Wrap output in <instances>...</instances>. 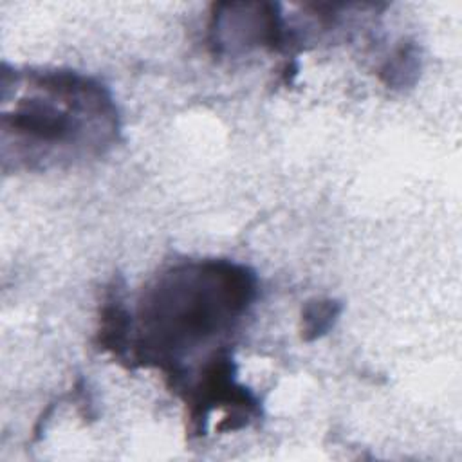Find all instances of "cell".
Instances as JSON below:
<instances>
[{
    "instance_id": "cell-1",
    "label": "cell",
    "mask_w": 462,
    "mask_h": 462,
    "mask_svg": "<svg viewBox=\"0 0 462 462\" xmlns=\"http://www.w3.org/2000/svg\"><path fill=\"white\" fill-rule=\"evenodd\" d=\"M258 296V276L226 258L186 260L161 271L144 289L134 318L128 368H157L177 393L186 361L227 336Z\"/></svg>"
},
{
    "instance_id": "cell-2",
    "label": "cell",
    "mask_w": 462,
    "mask_h": 462,
    "mask_svg": "<svg viewBox=\"0 0 462 462\" xmlns=\"http://www.w3.org/2000/svg\"><path fill=\"white\" fill-rule=\"evenodd\" d=\"M4 170L60 168L106 153L119 139L110 90L72 69L2 65Z\"/></svg>"
},
{
    "instance_id": "cell-3",
    "label": "cell",
    "mask_w": 462,
    "mask_h": 462,
    "mask_svg": "<svg viewBox=\"0 0 462 462\" xmlns=\"http://www.w3.org/2000/svg\"><path fill=\"white\" fill-rule=\"evenodd\" d=\"M177 395L186 406V435L199 439L206 435L209 417L215 410L226 411L217 431H238L262 417V404L256 395L236 381V363L229 345L217 346L188 375Z\"/></svg>"
},
{
    "instance_id": "cell-4",
    "label": "cell",
    "mask_w": 462,
    "mask_h": 462,
    "mask_svg": "<svg viewBox=\"0 0 462 462\" xmlns=\"http://www.w3.org/2000/svg\"><path fill=\"white\" fill-rule=\"evenodd\" d=\"M300 42V34L287 27L280 4L222 2L211 5L208 45L215 56L242 54L256 47L291 52Z\"/></svg>"
},
{
    "instance_id": "cell-5",
    "label": "cell",
    "mask_w": 462,
    "mask_h": 462,
    "mask_svg": "<svg viewBox=\"0 0 462 462\" xmlns=\"http://www.w3.org/2000/svg\"><path fill=\"white\" fill-rule=\"evenodd\" d=\"M132 339L134 316L125 301V282L121 276H114L103 292L94 343L101 352L110 354L119 365L128 368Z\"/></svg>"
},
{
    "instance_id": "cell-6",
    "label": "cell",
    "mask_w": 462,
    "mask_h": 462,
    "mask_svg": "<svg viewBox=\"0 0 462 462\" xmlns=\"http://www.w3.org/2000/svg\"><path fill=\"white\" fill-rule=\"evenodd\" d=\"M420 72V51L413 40H402L379 69V79L395 90L415 85Z\"/></svg>"
},
{
    "instance_id": "cell-7",
    "label": "cell",
    "mask_w": 462,
    "mask_h": 462,
    "mask_svg": "<svg viewBox=\"0 0 462 462\" xmlns=\"http://www.w3.org/2000/svg\"><path fill=\"white\" fill-rule=\"evenodd\" d=\"M343 312V303L336 298H312L303 303L300 312V336L305 343H312L327 336Z\"/></svg>"
}]
</instances>
